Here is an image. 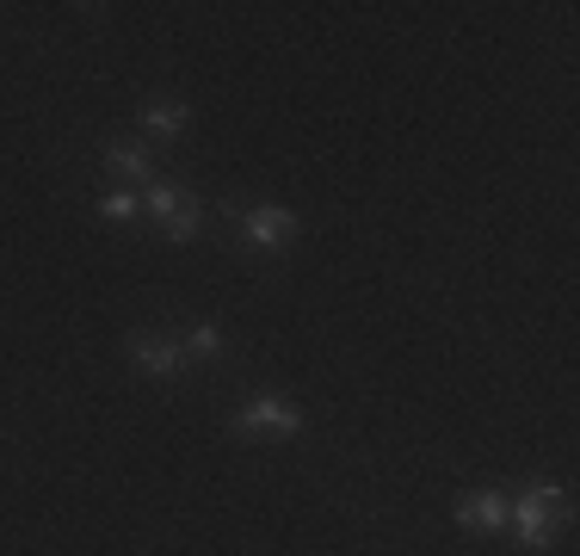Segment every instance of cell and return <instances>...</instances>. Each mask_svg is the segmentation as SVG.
<instances>
[{
	"mask_svg": "<svg viewBox=\"0 0 580 556\" xmlns=\"http://www.w3.org/2000/svg\"><path fill=\"white\" fill-rule=\"evenodd\" d=\"M556 513H562V488L556 483H531L519 501H507V520L519 525L525 551H544L549 532H556Z\"/></svg>",
	"mask_w": 580,
	"mask_h": 556,
	"instance_id": "1",
	"label": "cell"
},
{
	"mask_svg": "<svg viewBox=\"0 0 580 556\" xmlns=\"http://www.w3.org/2000/svg\"><path fill=\"white\" fill-rule=\"evenodd\" d=\"M235 433H303V408L285 396H247L235 415Z\"/></svg>",
	"mask_w": 580,
	"mask_h": 556,
	"instance_id": "2",
	"label": "cell"
},
{
	"mask_svg": "<svg viewBox=\"0 0 580 556\" xmlns=\"http://www.w3.org/2000/svg\"><path fill=\"white\" fill-rule=\"evenodd\" d=\"M241 235H247V247H285L290 235H297V210H285V205H247V210H241Z\"/></svg>",
	"mask_w": 580,
	"mask_h": 556,
	"instance_id": "3",
	"label": "cell"
},
{
	"mask_svg": "<svg viewBox=\"0 0 580 556\" xmlns=\"http://www.w3.org/2000/svg\"><path fill=\"white\" fill-rule=\"evenodd\" d=\"M130 359H137V371H149V378H179V371H186V347L149 340V334H130Z\"/></svg>",
	"mask_w": 580,
	"mask_h": 556,
	"instance_id": "4",
	"label": "cell"
},
{
	"mask_svg": "<svg viewBox=\"0 0 580 556\" xmlns=\"http://www.w3.org/2000/svg\"><path fill=\"white\" fill-rule=\"evenodd\" d=\"M457 525H469V532H500V525H507V495H500V488H476V495H463V501H457Z\"/></svg>",
	"mask_w": 580,
	"mask_h": 556,
	"instance_id": "5",
	"label": "cell"
},
{
	"mask_svg": "<svg viewBox=\"0 0 580 556\" xmlns=\"http://www.w3.org/2000/svg\"><path fill=\"white\" fill-rule=\"evenodd\" d=\"M142 137H161V142H173L179 130H186V100H142Z\"/></svg>",
	"mask_w": 580,
	"mask_h": 556,
	"instance_id": "6",
	"label": "cell"
},
{
	"mask_svg": "<svg viewBox=\"0 0 580 556\" xmlns=\"http://www.w3.org/2000/svg\"><path fill=\"white\" fill-rule=\"evenodd\" d=\"M105 167L124 174V179H142V186H149V174H154V161H149L142 142H112V149H105Z\"/></svg>",
	"mask_w": 580,
	"mask_h": 556,
	"instance_id": "7",
	"label": "cell"
},
{
	"mask_svg": "<svg viewBox=\"0 0 580 556\" xmlns=\"http://www.w3.org/2000/svg\"><path fill=\"white\" fill-rule=\"evenodd\" d=\"M192 198L179 186H161V179H149V192H142V210H149V217H161V223H167V217H179V210H186Z\"/></svg>",
	"mask_w": 580,
	"mask_h": 556,
	"instance_id": "8",
	"label": "cell"
},
{
	"mask_svg": "<svg viewBox=\"0 0 580 556\" xmlns=\"http://www.w3.org/2000/svg\"><path fill=\"white\" fill-rule=\"evenodd\" d=\"M100 217H105V223H137V217H142V198H137V192H105V198H100Z\"/></svg>",
	"mask_w": 580,
	"mask_h": 556,
	"instance_id": "9",
	"label": "cell"
},
{
	"mask_svg": "<svg viewBox=\"0 0 580 556\" xmlns=\"http://www.w3.org/2000/svg\"><path fill=\"white\" fill-rule=\"evenodd\" d=\"M179 347H186V359H217V352H222V334L210 328V322H198V328H192Z\"/></svg>",
	"mask_w": 580,
	"mask_h": 556,
	"instance_id": "10",
	"label": "cell"
},
{
	"mask_svg": "<svg viewBox=\"0 0 580 556\" xmlns=\"http://www.w3.org/2000/svg\"><path fill=\"white\" fill-rule=\"evenodd\" d=\"M198 223H205V210H198V205H186L179 217H167L161 229H167V242H192V235H198Z\"/></svg>",
	"mask_w": 580,
	"mask_h": 556,
	"instance_id": "11",
	"label": "cell"
}]
</instances>
